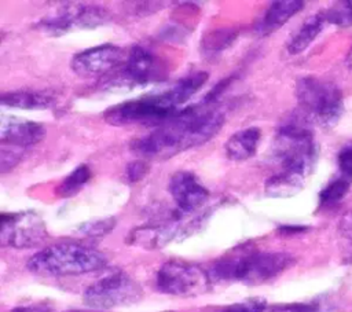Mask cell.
I'll list each match as a JSON object with an SVG mask.
<instances>
[{"label":"cell","instance_id":"6da1fadb","mask_svg":"<svg viewBox=\"0 0 352 312\" xmlns=\"http://www.w3.org/2000/svg\"><path fill=\"white\" fill-rule=\"evenodd\" d=\"M226 114L204 99L179 110L170 120L131 142V150L143 159L166 161L176 154L202 146L214 137L224 125Z\"/></svg>","mask_w":352,"mask_h":312},{"label":"cell","instance_id":"7a4b0ae2","mask_svg":"<svg viewBox=\"0 0 352 312\" xmlns=\"http://www.w3.org/2000/svg\"><path fill=\"white\" fill-rule=\"evenodd\" d=\"M208 78L209 73L205 70L191 71L166 91L146 93L109 107L103 120L114 126L143 124L157 128L182 110V104L192 98Z\"/></svg>","mask_w":352,"mask_h":312},{"label":"cell","instance_id":"3957f363","mask_svg":"<svg viewBox=\"0 0 352 312\" xmlns=\"http://www.w3.org/2000/svg\"><path fill=\"white\" fill-rule=\"evenodd\" d=\"M294 257L282 252L242 250L219 258L209 269L212 282H242L261 285L268 282L294 264Z\"/></svg>","mask_w":352,"mask_h":312},{"label":"cell","instance_id":"277c9868","mask_svg":"<svg viewBox=\"0 0 352 312\" xmlns=\"http://www.w3.org/2000/svg\"><path fill=\"white\" fill-rule=\"evenodd\" d=\"M106 263V256L94 247L76 242H60L34 253L26 267L37 275L72 276L99 271Z\"/></svg>","mask_w":352,"mask_h":312},{"label":"cell","instance_id":"5b68a950","mask_svg":"<svg viewBox=\"0 0 352 312\" xmlns=\"http://www.w3.org/2000/svg\"><path fill=\"white\" fill-rule=\"evenodd\" d=\"M296 98L305 121L330 129L340 121L344 111V98L340 88L314 76H305L296 82Z\"/></svg>","mask_w":352,"mask_h":312},{"label":"cell","instance_id":"8992f818","mask_svg":"<svg viewBox=\"0 0 352 312\" xmlns=\"http://www.w3.org/2000/svg\"><path fill=\"white\" fill-rule=\"evenodd\" d=\"M274 158L282 170L308 176L318 158V147L314 135L301 120H292L278 128L272 147Z\"/></svg>","mask_w":352,"mask_h":312},{"label":"cell","instance_id":"52a82bcc","mask_svg":"<svg viewBox=\"0 0 352 312\" xmlns=\"http://www.w3.org/2000/svg\"><path fill=\"white\" fill-rule=\"evenodd\" d=\"M143 289L122 271H114L89 285L82 294L84 304L94 309H113L140 301Z\"/></svg>","mask_w":352,"mask_h":312},{"label":"cell","instance_id":"ba28073f","mask_svg":"<svg viewBox=\"0 0 352 312\" xmlns=\"http://www.w3.org/2000/svg\"><path fill=\"white\" fill-rule=\"evenodd\" d=\"M212 279L209 272L199 265L182 260H169L157 271V289L169 296L194 297L210 289Z\"/></svg>","mask_w":352,"mask_h":312},{"label":"cell","instance_id":"9c48e42d","mask_svg":"<svg viewBox=\"0 0 352 312\" xmlns=\"http://www.w3.org/2000/svg\"><path fill=\"white\" fill-rule=\"evenodd\" d=\"M110 21L106 8L92 4H65L52 14L43 16L34 27L48 36H62L74 29H94Z\"/></svg>","mask_w":352,"mask_h":312},{"label":"cell","instance_id":"30bf717a","mask_svg":"<svg viewBox=\"0 0 352 312\" xmlns=\"http://www.w3.org/2000/svg\"><path fill=\"white\" fill-rule=\"evenodd\" d=\"M47 238L44 220L33 210L1 213L0 242L14 249H29L41 245Z\"/></svg>","mask_w":352,"mask_h":312},{"label":"cell","instance_id":"8fae6325","mask_svg":"<svg viewBox=\"0 0 352 312\" xmlns=\"http://www.w3.org/2000/svg\"><path fill=\"white\" fill-rule=\"evenodd\" d=\"M160 59L147 48L135 45L131 48L120 76L110 85H126L128 88L147 85L162 77Z\"/></svg>","mask_w":352,"mask_h":312},{"label":"cell","instance_id":"7c38bea8","mask_svg":"<svg viewBox=\"0 0 352 312\" xmlns=\"http://www.w3.org/2000/svg\"><path fill=\"white\" fill-rule=\"evenodd\" d=\"M121 59L122 49L107 43L77 52L70 60V67L80 77H96L111 71Z\"/></svg>","mask_w":352,"mask_h":312},{"label":"cell","instance_id":"4fadbf2b","mask_svg":"<svg viewBox=\"0 0 352 312\" xmlns=\"http://www.w3.org/2000/svg\"><path fill=\"white\" fill-rule=\"evenodd\" d=\"M168 190L180 213L199 209L209 198V190L191 170L175 172L169 179Z\"/></svg>","mask_w":352,"mask_h":312},{"label":"cell","instance_id":"5bb4252c","mask_svg":"<svg viewBox=\"0 0 352 312\" xmlns=\"http://www.w3.org/2000/svg\"><path fill=\"white\" fill-rule=\"evenodd\" d=\"M47 135L43 124L29 120H19L15 115L3 117L0 125V139L6 146L29 147L40 143Z\"/></svg>","mask_w":352,"mask_h":312},{"label":"cell","instance_id":"9a60e30c","mask_svg":"<svg viewBox=\"0 0 352 312\" xmlns=\"http://www.w3.org/2000/svg\"><path fill=\"white\" fill-rule=\"evenodd\" d=\"M179 231L180 227L177 221L139 225L129 231L126 236V243L147 250H157L173 241Z\"/></svg>","mask_w":352,"mask_h":312},{"label":"cell","instance_id":"2e32d148","mask_svg":"<svg viewBox=\"0 0 352 312\" xmlns=\"http://www.w3.org/2000/svg\"><path fill=\"white\" fill-rule=\"evenodd\" d=\"M305 3L301 0H279L272 1L263 18L257 23V33L260 36H268L282 27L292 16L298 14L304 8Z\"/></svg>","mask_w":352,"mask_h":312},{"label":"cell","instance_id":"e0dca14e","mask_svg":"<svg viewBox=\"0 0 352 312\" xmlns=\"http://www.w3.org/2000/svg\"><path fill=\"white\" fill-rule=\"evenodd\" d=\"M260 139L261 131L258 126H248L235 132L224 144L227 158L236 162L252 158L257 153Z\"/></svg>","mask_w":352,"mask_h":312},{"label":"cell","instance_id":"ac0fdd59","mask_svg":"<svg viewBox=\"0 0 352 312\" xmlns=\"http://www.w3.org/2000/svg\"><path fill=\"white\" fill-rule=\"evenodd\" d=\"M1 104L22 110H45L55 104V96L47 91H12L1 95Z\"/></svg>","mask_w":352,"mask_h":312},{"label":"cell","instance_id":"d6986e66","mask_svg":"<svg viewBox=\"0 0 352 312\" xmlns=\"http://www.w3.org/2000/svg\"><path fill=\"white\" fill-rule=\"evenodd\" d=\"M326 18L323 11L316 12L311 16H308L302 25L293 33V36L289 38L286 49L290 55H297L304 52L312 43L314 40L320 34L326 25Z\"/></svg>","mask_w":352,"mask_h":312},{"label":"cell","instance_id":"ffe728a7","mask_svg":"<svg viewBox=\"0 0 352 312\" xmlns=\"http://www.w3.org/2000/svg\"><path fill=\"white\" fill-rule=\"evenodd\" d=\"M304 179L300 175L280 170L270 176L264 184L265 194L274 198H287L298 194L304 187Z\"/></svg>","mask_w":352,"mask_h":312},{"label":"cell","instance_id":"44dd1931","mask_svg":"<svg viewBox=\"0 0 352 312\" xmlns=\"http://www.w3.org/2000/svg\"><path fill=\"white\" fill-rule=\"evenodd\" d=\"M236 36H238V32L234 29L213 30L202 38L201 52L208 58L219 55L235 41Z\"/></svg>","mask_w":352,"mask_h":312},{"label":"cell","instance_id":"7402d4cb","mask_svg":"<svg viewBox=\"0 0 352 312\" xmlns=\"http://www.w3.org/2000/svg\"><path fill=\"white\" fill-rule=\"evenodd\" d=\"M92 176L91 168L87 164H81L74 168L58 186L56 192L62 198H69L81 191V188L89 181Z\"/></svg>","mask_w":352,"mask_h":312},{"label":"cell","instance_id":"603a6c76","mask_svg":"<svg viewBox=\"0 0 352 312\" xmlns=\"http://www.w3.org/2000/svg\"><path fill=\"white\" fill-rule=\"evenodd\" d=\"M351 186H352V180L338 173L319 192V205L323 208H330L337 205L346 195Z\"/></svg>","mask_w":352,"mask_h":312},{"label":"cell","instance_id":"cb8c5ba5","mask_svg":"<svg viewBox=\"0 0 352 312\" xmlns=\"http://www.w3.org/2000/svg\"><path fill=\"white\" fill-rule=\"evenodd\" d=\"M338 238L342 263L352 264V209L346 210L340 219Z\"/></svg>","mask_w":352,"mask_h":312},{"label":"cell","instance_id":"d4e9b609","mask_svg":"<svg viewBox=\"0 0 352 312\" xmlns=\"http://www.w3.org/2000/svg\"><path fill=\"white\" fill-rule=\"evenodd\" d=\"M326 22L338 27L352 26V0L338 1L333 7L323 11Z\"/></svg>","mask_w":352,"mask_h":312},{"label":"cell","instance_id":"484cf974","mask_svg":"<svg viewBox=\"0 0 352 312\" xmlns=\"http://www.w3.org/2000/svg\"><path fill=\"white\" fill-rule=\"evenodd\" d=\"M114 227H116V219L106 217V219H100V220L85 221L77 228V231L84 236L99 238V236H104L109 232H111Z\"/></svg>","mask_w":352,"mask_h":312},{"label":"cell","instance_id":"4316f807","mask_svg":"<svg viewBox=\"0 0 352 312\" xmlns=\"http://www.w3.org/2000/svg\"><path fill=\"white\" fill-rule=\"evenodd\" d=\"M267 302L264 298H246L239 302L223 307L217 312H265Z\"/></svg>","mask_w":352,"mask_h":312},{"label":"cell","instance_id":"83f0119b","mask_svg":"<svg viewBox=\"0 0 352 312\" xmlns=\"http://www.w3.org/2000/svg\"><path fill=\"white\" fill-rule=\"evenodd\" d=\"M23 157V150L19 147H14V146H8L6 147V144H3L1 150H0V170L3 173L14 169L22 159Z\"/></svg>","mask_w":352,"mask_h":312},{"label":"cell","instance_id":"f1b7e54d","mask_svg":"<svg viewBox=\"0 0 352 312\" xmlns=\"http://www.w3.org/2000/svg\"><path fill=\"white\" fill-rule=\"evenodd\" d=\"M150 170V165L146 159H136V161H131L126 168H125V177L128 180V183L133 184L138 183L139 180H142Z\"/></svg>","mask_w":352,"mask_h":312},{"label":"cell","instance_id":"f546056e","mask_svg":"<svg viewBox=\"0 0 352 312\" xmlns=\"http://www.w3.org/2000/svg\"><path fill=\"white\" fill-rule=\"evenodd\" d=\"M338 173L352 180V142L345 144L337 157Z\"/></svg>","mask_w":352,"mask_h":312},{"label":"cell","instance_id":"4dcf8cb0","mask_svg":"<svg viewBox=\"0 0 352 312\" xmlns=\"http://www.w3.org/2000/svg\"><path fill=\"white\" fill-rule=\"evenodd\" d=\"M265 312H318V305L314 302H293L274 305Z\"/></svg>","mask_w":352,"mask_h":312},{"label":"cell","instance_id":"1f68e13d","mask_svg":"<svg viewBox=\"0 0 352 312\" xmlns=\"http://www.w3.org/2000/svg\"><path fill=\"white\" fill-rule=\"evenodd\" d=\"M11 312H54V311L45 305H25V307H18Z\"/></svg>","mask_w":352,"mask_h":312},{"label":"cell","instance_id":"d6a6232c","mask_svg":"<svg viewBox=\"0 0 352 312\" xmlns=\"http://www.w3.org/2000/svg\"><path fill=\"white\" fill-rule=\"evenodd\" d=\"M345 65H346V67L349 70H352V47L349 48V51H348V54L345 56Z\"/></svg>","mask_w":352,"mask_h":312}]
</instances>
